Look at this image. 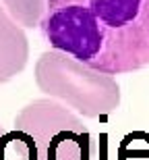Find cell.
I'll return each mask as SVG.
<instances>
[{
  "label": "cell",
  "instance_id": "obj_1",
  "mask_svg": "<svg viewBox=\"0 0 149 160\" xmlns=\"http://www.w3.org/2000/svg\"><path fill=\"white\" fill-rule=\"evenodd\" d=\"M40 29L52 50L110 77L149 67V0H46Z\"/></svg>",
  "mask_w": 149,
  "mask_h": 160
},
{
  "label": "cell",
  "instance_id": "obj_2",
  "mask_svg": "<svg viewBox=\"0 0 149 160\" xmlns=\"http://www.w3.org/2000/svg\"><path fill=\"white\" fill-rule=\"evenodd\" d=\"M35 83L46 96L62 100L87 119L106 117L120 104L116 79L93 71L58 50H48L37 58Z\"/></svg>",
  "mask_w": 149,
  "mask_h": 160
},
{
  "label": "cell",
  "instance_id": "obj_3",
  "mask_svg": "<svg viewBox=\"0 0 149 160\" xmlns=\"http://www.w3.org/2000/svg\"><path fill=\"white\" fill-rule=\"evenodd\" d=\"M15 129L33 139L37 160H91L93 139L71 108L52 98L29 102L15 117Z\"/></svg>",
  "mask_w": 149,
  "mask_h": 160
},
{
  "label": "cell",
  "instance_id": "obj_4",
  "mask_svg": "<svg viewBox=\"0 0 149 160\" xmlns=\"http://www.w3.org/2000/svg\"><path fill=\"white\" fill-rule=\"evenodd\" d=\"M29 58V42L23 27L12 21L0 4V83L11 81L25 69Z\"/></svg>",
  "mask_w": 149,
  "mask_h": 160
},
{
  "label": "cell",
  "instance_id": "obj_5",
  "mask_svg": "<svg viewBox=\"0 0 149 160\" xmlns=\"http://www.w3.org/2000/svg\"><path fill=\"white\" fill-rule=\"evenodd\" d=\"M0 160H37L35 143L25 131H4L0 135Z\"/></svg>",
  "mask_w": 149,
  "mask_h": 160
},
{
  "label": "cell",
  "instance_id": "obj_6",
  "mask_svg": "<svg viewBox=\"0 0 149 160\" xmlns=\"http://www.w3.org/2000/svg\"><path fill=\"white\" fill-rule=\"evenodd\" d=\"M0 4L12 17V21L23 27H40L46 12V0H0Z\"/></svg>",
  "mask_w": 149,
  "mask_h": 160
},
{
  "label": "cell",
  "instance_id": "obj_7",
  "mask_svg": "<svg viewBox=\"0 0 149 160\" xmlns=\"http://www.w3.org/2000/svg\"><path fill=\"white\" fill-rule=\"evenodd\" d=\"M118 160H149V135L147 133H131L120 143Z\"/></svg>",
  "mask_w": 149,
  "mask_h": 160
},
{
  "label": "cell",
  "instance_id": "obj_8",
  "mask_svg": "<svg viewBox=\"0 0 149 160\" xmlns=\"http://www.w3.org/2000/svg\"><path fill=\"white\" fill-rule=\"evenodd\" d=\"M2 133H4V131H2V125H0V135H2Z\"/></svg>",
  "mask_w": 149,
  "mask_h": 160
}]
</instances>
